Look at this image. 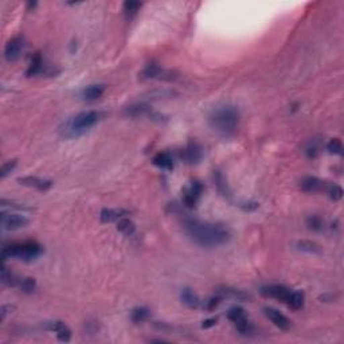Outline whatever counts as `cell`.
I'll list each match as a JSON object with an SVG mask.
<instances>
[{
    "label": "cell",
    "mask_w": 344,
    "mask_h": 344,
    "mask_svg": "<svg viewBox=\"0 0 344 344\" xmlns=\"http://www.w3.org/2000/svg\"><path fill=\"white\" fill-rule=\"evenodd\" d=\"M296 249L300 250V252H304V253L309 254H321L323 253V249L319 244H316L313 241H309V239H301V241H297L296 242Z\"/></svg>",
    "instance_id": "7402d4cb"
},
{
    "label": "cell",
    "mask_w": 344,
    "mask_h": 344,
    "mask_svg": "<svg viewBox=\"0 0 344 344\" xmlns=\"http://www.w3.org/2000/svg\"><path fill=\"white\" fill-rule=\"evenodd\" d=\"M288 306H291L295 311H300L305 304V295L300 291H292L289 300H288Z\"/></svg>",
    "instance_id": "603a6c76"
},
{
    "label": "cell",
    "mask_w": 344,
    "mask_h": 344,
    "mask_svg": "<svg viewBox=\"0 0 344 344\" xmlns=\"http://www.w3.org/2000/svg\"><path fill=\"white\" fill-rule=\"evenodd\" d=\"M105 89L106 86L104 84H93V85L86 86L81 91V97L85 101H96L105 93Z\"/></svg>",
    "instance_id": "ac0fdd59"
},
{
    "label": "cell",
    "mask_w": 344,
    "mask_h": 344,
    "mask_svg": "<svg viewBox=\"0 0 344 344\" xmlns=\"http://www.w3.org/2000/svg\"><path fill=\"white\" fill-rule=\"evenodd\" d=\"M16 164H18V162L16 160H10V162H5L3 166H1V171H0V177L1 179H4L10 172L14 171V168L16 167Z\"/></svg>",
    "instance_id": "d590c367"
},
{
    "label": "cell",
    "mask_w": 344,
    "mask_h": 344,
    "mask_svg": "<svg viewBox=\"0 0 344 344\" xmlns=\"http://www.w3.org/2000/svg\"><path fill=\"white\" fill-rule=\"evenodd\" d=\"M43 254V246L35 241H24L15 242L5 246L1 250V258L5 261L7 258H15L24 262H33Z\"/></svg>",
    "instance_id": "277c9868"
},
{
    "label": "cell",
    "mask_w": 344,
    "mask_h": 344,
    "mask_svg": "<svg viewBox=\"0 0 344 344\" xmlns=\"http://www.w3.org/2000/svg\"><path fill=\"white\" fill-rule=\"evenodd\" d=\"M263 313L268 317L269 320L272 321L273 324L276 325L277 328L281 331H289L292 327V321L288 319L287 316L281 313V312L273 308V306H265L263 308Z\"/></svg>",
    "instance_id": "30bf717a"
},
{
    "label": "cell",
    "mask_w": 344,
    "mask_h": 344,
    "mask_svg": "<svg viewBox=\"0 0 344 344\" xmlns=\"http://www.w3.org/2000/svg\"><path fill=\"white\" fill-rule=\"evenodd\" d=\"M180 300L184 305H187L191 309H196L202 305V301L199 299V296L196 295L195 292L190 289V288H184L180 292Z\"/></svg>",
    "instance_id": "d6986e66"
},
{
    "label": "cell",
    "mask_w": 344,
    "mask_h": 344,
    "mask_svg": "<svg viewBox=\"0 0 344 344\" xmlns=\"http://www.w3.org/2000/svg\"><path fill=\"white\" fill-rule=\"evenodd\" d=\"M241 113L237 106L226 105L216 106L209 115V125L220 139H231L238 132Z\"/></svg>",
    "instance_id": "7a4b0ae2"
},
{
    "label": "cell",
    "mask_w": 344,
    "mask_h": 344,
    "mask_svg": "<svg viewBox=\"0 0 344 344\" xmlns=\"http://www.w3.org/2000/svg\"><path fill=\"white\" fill-rule=\"evenodd\" d=\"M24 50V38L23 37H14L8 42L5 43L4 47V58L8 62H15L16 59H19L22 53Z\"/></svg>",
    "instance_id": "ba28073f"
},
{
    "label": "cell",
    "mask_w": 344,
    "mask_h": 344,
    "mask_svg": "<svg viewBox=\"0 0 344 344\" xmlns=\"http://www.w3.org/2000/svg\"><path fill=\"white\" fill-rule=\"evenodd\" d=\"M128 213L124 210H116V209H104L101 211L100 218L102 223H112V222H117L121 218L127 216Z\"/></svg>",
    "instance_id": "ffe728a7"
},
{
    "label": "cell",
    "mask_w": 344,
    "mask_h": 344,
    "mask_svg": "<svg viewBox=\"0 0 344 344\" xmlns=\"http://www.w3.org/2000/svg\"><path fill=\"white\" fill-rule=\"evenodd\" d=\"M325 187H327V183L315 176H306L300 182L301 190L304 192H309V194L324 191Z\"/></svg>",
    "instance_id": "e0dca14e"
},
{
    "label": "cell",
    "mask_w": 344,
    "mask_h": 344,
    "mask_svg": "<svg viewBox=\"0 0 344 344\" xmlns=\"http://www.w3.org/2000/svg\"><path fill=\"white\" fill-rule=\"evenodd\" d=\"M319 151H320V144H319V141H315V140L309 141L308 147L305 148L306 156L312 159L316 158V156L319 155Z\"/></svg>",
    "instance_id": "e575fe53"
},
{
    "label": "cell",
    "mask_w": 344,
    "mask_h": 344,
    "mask_svg": "<svg viewBox=\"0 0 344 344\" xmlns=\"http://www.w3.org/2000/svg\"><path fill=\"white\" fill-rule=\"evenodd\" d=\"M241 207H242L245 211H254L257 210L258 207H259V205H258L257 202H249V203L241 205Z\"/></svg>",
    "instance_id": "8d00e7d4"
},
{
    "label": "cell",
    "mask_w": 344,
    "mask_h": 344,
    "mask_svg": "<svg viewBox=\"0 0 344 344\" xmlns=\"http://www.w3.org/2000/svg\"><path fill=\"white\" fill-rule=\"evenodd\" d=\"M216 293L222 297H231V299H237L238 301H246L250 299L248 293L239 289H233V288H222V289H218Z\"/></svg>",
    "instance_id": "cb8c5ba5"
},
{
    "label": "cell",
    "mask_w": 344,
    "mask_h": 344,
    "mask_svg": "<svg viewBox=\"0 0 344 344\" xmlns=\"http://www.w3.org/2000/svg\"><path fill=\"white\" fill-rule=\"evenodd\" d=\"M116 223H117V230L121 231L124 235H127V237H132V235H134V233H136V226H134L133 222L129 219V218H127V216L119 219Z\"/></svg>",
    "instance_id": "484cf974"
},
{
    "label": "cell",
    "mask_w": 344,
    "mask_h": 344,
    "mask_svg": "<svg viewBox=\"0 0 344 344\" xmlns=\"http://www.w3.org/2000/svg\"><path fill=\"white\" fill-rule=\"evenodd\" d=\"M214 182L215 186L218 188V191L222 194L226 198H230L231 196V191H230L229 184L226 182V177L223 176V173L220 171H215L214 172Z\"/></svg>",
    "instance_id": "d4e9b609"
},
{
    "label": "cell",
    "mask_w": 344,
    "mask_h": 344,
    "mask_svg": "<svg viewBox=\"0 0 344 344\" xmlns=\"http://www.w3.org/2000/svg\"><path fill=\"white\" fill-rule=\"evenodd\" d=\"M202 158H203V149L195 141H190L186 148L183 149L182 159L188 164H196L201 162Z\"/></svg>",
    "instance_id": "9a60e30c"
},
{
    "label": "cell",
    "mask_w": 344,
    "mask_h": 344,
    "mask_svg": "<svg viewBox=\"0 0 344 344\" xmlns=\"http://www.w3.org/2000/svg\"><path fill=\"white\" fill-rule=\"evenodd\" d=\"M216 321H218L216 317H211V319H207V320L203 321L202 327H203V328H210V327H214V325L216 324Z\"/></svg>",
    "instance_id": "74e56055"
},
{
    "label": "cell",
    "mask_w": 344,
    "mask_h": 344,
    "mask_svg": "<svg viewBox=\"0 0 344 344\" xmlns=\"http://www.w3.org/2000/svg\"><path fill=\"white\" fill-rule=\"evenodd\" d=\"M19 287L24 293H33L35 291V288H37V281L33 277L22 278L19 282Z\"/></svg>",
    "instance_id": "d6a6232c"
},
{
    "label": "cell",
    "mask_w": 344,
    "mask_h": 344,
    "mask_svg": "<svg viewBox=\"0 0 344 344\" xmlns=\"http://www.w3.org/2000/svg\"><path fill=\"white\" fill-rule=\"evenodd\" d=\"M12 308H14V306H11V305H3V306H1V309H0V315H1V320H4L5 316H7V313H8V312L12 311Z\"/></svg>",
    "instance_id": "f35d334b"
},
{
    "label": "cell",
    "mask_w": 344,
    "mask_h": 344,
    "mask_svg": "<svg viewBox=\"0 0 344 344\" xmlns=\"http://www.w3.org/2000/svg\"><path fill=\"white\" fill-rule=\"evenodd\" d=\"M259 293L263 297L276 299V300H280L287 304L288 300H289V296H291L292 289L284 287V285H266V287L261 288Z\"/></svg>",
    "instance_id": "9c48e42d"
},
{
    "label": "cell",
    "mask_w": 344,
    "mask_h": 344,
    "mask_svg": "<svg viewBox=\"0 0 344 344\" xmlns=\"http://www.w3.org/2000/svg\"><path fill=\"white\" fill-rule=\"evenodd\" d=\"M152 163L156 167L162 168V170H167V171L173 170V159H172V156L168 152L156 153L153 156Z\"/></svg>",
    "instance_id": "44dd1931"
},
{
    "label": "cell",
    "mask_w": 344,
    "mask_h": 344,
    "mask_svg": "<svg viewBox=\"0 0 344 344\" xmlns=\"http://www.w3.org/2000/svg\"><path fill=\"white\" fill-rule=\"evenodd\" d=\"M183 229L194 244L201 248H218L230 241V231L219 223L203 222L196 218H186Z\"/></svg>",
    "instance_id": "6da1fadb"
},
{
    "label": "cell",
    "mask_w": 344,
    "mask_h": 344,
    "mask_svg": "<svg viewBox=\"0 0 344 344\" xmlns=\"http://www.w3.org/2000/svg\"><path fill=\"white\" fill-rule=\"evenodd\" d=\"M223 300V297L220 296V295H218L216 293V296H214V297H210L209 300H206L203 304H202V306L205 308L206 311H214L215 308L216 306L219 305L220 304V301Z\"/></svg>",
    "instance_id": "836d02e7"
},
{
    "label": "cell",
    "mask_w": 344,
    "mask_h": 344,
    "mask_svg": "<svg viewBox=\"0 0 344 344\" xmlns=\"http://www.w3.org/2000/svg\"><path fill=\"white\" fill-rule=\"evenodd\" d=\"M55 73L58 72H55V70H53V69H50V67L44 66L42 55H41V53L38 51V53H35L33 57H31L29 69H27L26 74H27V77L38 76V74H50V76H53V74H55Z\"/></svg>",
    "instance_id": "4fadbf2b"
},
{
    "label": "cell",
    "mask_w": 344,
    "mask_h": 344,
    "mask_svg": "<svg viewBox=\"0 0 344 344\" xmlns=\"http://www.w3.org/2000/svg\"><path fill=\"white\" fill-rule=\"evenodd\" d=\"M18 183L22 184V186L26 187H33L38 191H47L53 186V182L51 180H47V179H41V177L37 176H23L18 179Z\"/></svg>",
    "instance_id": "2e32d148"
},
{
    "label": "cell",
    "mask_w": 344,
    "mask_h": 344,
    "mask_svg": "<svg viewBox=\"0 0 344 344\" xmlns=\"http://www.w3.org/2000/svg\"><path fill=\"white\" fill-rule=\"evenodd\" d=\"M44 327H46L47 331H51V332L57 335L58 340H61V342L67 343V342H70V339H72V330L63 321H47L44 324Z\"/></svg>",
    "instance_id": "5bb4252c"
},
{
    "label": "cell",
    "mask_w": 344,
    "mask_h": 344,
    "mask_svg": "<svg viewBox=\"0 0 344 344\" xmlns=\"http://www.w3.org/2000/svg\"><path fill=\"white\" fill-rule=\"evenodd\" d=\"M149 315H151V311H149L148 308H145V306H137V308H134L133 311H132V313H130V319H132L133 323L139 324V323H143V321L147 320L149 317Z\"/></svg>",
    "instance_id": "f1b7e54d"
},
{
    "label": "cell",
    "mask_w": 344,
    "mask_h": 344,
    "mask_svg": "<svg viewBox=\"0 0 344 344\" xmlns=\"http://www.w3.org/2000/svg\"><path fill=\"white\" fill-rule=\"evenodd\" d=\"M35 5H37V1H29V3H27V7H29V10L34 8Z\"/></svg>",
    "instance_id": "ab89813d"
},
{
    "label": "cell",
    "mask_w": 344,
    "mask_h": 344,
    "mask_svg": "<svg viewBox=\"0 0 344 344\" xmlns=\"http://www.w3.org/2000/svg\"><path fill=\"white\" fill-rule=\"evenodd\" d=\"M0 280H1V284H4V285L15 287V285H19V282L22 278L18 277L15 273L8 270V268L3 265V268H1V274H0Z\"/></svg>",
    "instance_id": "4316f807"
},
{
    "label": "cell",
    "mask_w": 344,
    "mask_h": 344,
    "mask_svg": "<svg viewBox=\"0 0 344 344\" xmlns=\"http://www.w3.org/2000/svg\"><path fill=\"white\" fill-rule=\"evenodd\" d=\"M327 151L332 155H343V143L340 139H331L327 144Z\"/></svg>",
    "instance_id": "1f68e13d"
},
{
    "label": "cell",
    "mask_w": 344,
    "mask_h": 344,
    "mask_svg": "<svg viewBox=\"0 0 344 344\" xmlns=\"http://www.w3.org/2000/svg\"><path fill=\"white\" fill-rule=\"evenodd\" d=\"M29 218L20 214H10V213H1V226L5 230H19L24 226L29 225Z\"/></svg>",
    "instance_id": "8fae6325"
},
{
    "label": "cell",
    "mask_w": 344,
    "mask_h": 344,
    "mask_svg": "<svg viewBox=\"0 0 344 344\" xmlns=\"http://www.w3.org/2000/svg\"><path fill=\"white\" fill-rule=\"evenodd\" d=\"M306 226L312 231H321V230L324 229V222H323V219H321L319 215H309L306 218Z\"/></svg>",
    "instance_id": "f546056e"
},
{
    "label": "cell",
    "mask_w": 344,
    "mask_h": 344,
    "mask_svg": "<svg viewBox=\"0 0 344 344\" xmlns=\"http://www.w3.org/2000/svg\"><path fill=\"white\" fill-rule=\"evenodd\" d=\"M227 319L230 321H233L237 327L239 334L242 335H249L252 334L253 331V324L249 320V316L246 315V311H245L242 306H231L227 312Z\"/></svg>",
    "instance_id": "5b68a950"
},
{
    "label": "cell",
    "mask_w": 344,
    "mask_h": 344,
    "mask_svg": "<svg viewBox=\"0 0 344 344\" xmlns=\"http://www.w3.org/2000/svg\"><path fill=\"white\" fill-rule=\"evenodd\" d=\"M205 191V186L203 183L199 180H192L188 186L184 187L183 190V205L186 206L187 209H195L198 202L201 199L202 194Z\"/></svg>",
    "instance_id": "8992f818"
},
{
    "label": "cell",
    "mask_w": 344,
    "mask_h": 344,
    "mask_svg": "<svg viewBox=\"0 0 344 344\" xmlns=\"http://www.w3.org/2000/svg\"><path fill=\"white\" fill-rule=\"evenodd\" d=\"M124 115L128 116V117H132V119H137V117H144V116H148L151 119H158L160 121L162 116L158 115L156 112H153L152 108L147 104H133V105H129L128 108H125Z\"/></svg>",
    "instance_id": "7c38bea8"
},
{
    "label": "cell",
    "mask_w": 344,
    "mask_h": 344,
    "mask_svg": "<svg viewBox=\"0 0 344 344\" xmlns=\"http://www.w3.org/2000/svg\"><path fill=\"white\" fill-rule=\"evenodd\" d=\"M325 191L332 201H340L343 198V188L339 184H327Z\"/></svg>",
    "instance_id": "4dcf8cb0"
},
{
    "label": "cell",
    "mask_w": 344,
    "mask_h": 344,
    "mask_svg": "<svg viewBox=\"0 0 344 344\" xmlns=\"http://www.w3.org/2000/svg\"><path fill=\"white\" fill-rule=\"evenodd\" d=\"M140 77L143 80H166V81H172L176 78V74L171 70H166L156 63H149L144 67V70L140 73Z\"/></svg>",
    "instance_id": "52a82bcc"
},
{
    "label": "cell",
    "mask_w": 344,
    "mask_h": 344,
    "mask_svg": "<svg viewBox=\"0 0 344 344\" xmlns=\"http://www.w3.org/2000/svg\"><path fill=\"white\" fill-rule=\"evenodd\" d=\"M141 8V3L140 1H125L124 5H123V10H124L125 18L128 20L133 19L134 16L137 15V12Z\"/></svg>",
    "instance_id": "83f0119b"
},
{
    "label": "cell",
    "mask_w": 344,
    "mask_h": 344,
    "mask_svg": "<svg viewBox=\"0 0 344 344\" xmlns=\"http://www.w3.org/2000/svg\"><path fill=\"white\" fill-rule=\"evenodd\" d=\"M104 116L105 113L101 110H85L66 121L59 130L63 137H67V139L78 137L87 132L91 127H94L97 123H100L101 120L104 119Z\"/></svg>",
    "instance_id": "3957f363"
}]
</instances>
